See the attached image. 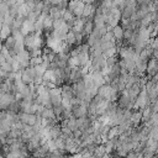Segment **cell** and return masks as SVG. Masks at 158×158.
I'll return each mask as SVG.
<instances>
[{
  "mask_svg": "<svg viewBox=\"0 0 158 158\" xmlns=\"http://www.w3.org/2000/svg\"><path fill=\"white\" fill-rule=\"evenodd\" d=\"M15 96L11 93H2L0 94V111H5L9 109V106L15 101Z\"/></svg>",
  "mask_w": 158,
  "mask_h": 158,
  "instance_id": "1",
  "label": "cell"
},
{
  "mask_svg": "<svg viewBox=\"0 0 158 158\" xmlns=\"http://www.w3.org/2000/svg\"><path fill=\"white\" fill-rule=\"evenodd\" d=\"M20 31H21V33H22L25 37H26L27 35H30V33H33V31H35V22H33V21H30V20H27V19H25L23 22H22V25H21Z\"/></svg>",
  "mask_w": 158,
  "mask_h": 158,
  "instance_id": "2",
  "label": "cell"
},
{
  "mask_svg": "<svg viewBox=\"0 0 158 158\" xmlns=\"http://www.w3.org/2000/svg\"><path fill=\"white\" fill-rule=\"evenodd\" d=\"M12 35V28L7 25H2L1 26V35H0V40H6L7 37H10Z\"/></svg>",
  "mask_w": 158,
  "mask_h": 158,
  "instance_id": "3",
  "label": "cell"
},
{
  "mask_svg": "<svg viewBox=\"0 0 158 158\" xmlns=\"http://www.w3.org/2000/svg\"><path fill=\"white\" fill-rule=\"evenodd\" d=\"M95 7H94V5L93 4H85V6H84V12H83V17L84 19H89L94 12H95Z\"/></svg>",
  "mask_w": 158,
  "mask_h": 158,
  "instance_id": "4",
  "label": "cell"
},
{
  "mask_svg": "<svg viewBox=\"0 0 158 158\" xmlns=\"http://www.w3.org/2000/svg\"><path fill=\"white\" fill-rule=\"evenodd\" d=\"M112 35H114V37H115V40H122L123 38V36H125V32H123V28L121 27V26H115L114 28H112Z\"/></svg>",
  "mask_w": 158,
  "mask_h": 158,
  "instance_id": "5",
  "label": "cell"
},
{
  "mask_svg": "<svg viewBox=\"0 0 158 158\" xmlns=\"http://www.w3.org/2000/svg\"><path fill=\"white\" fill-rule=\"evenodd\" d=\"M65 43L67 44H69V46H72V44H74V43H77V38H75V32H73L72 30L67 33V37H65Z\"/></svg>",
  "mask_w": 158,
  "mask_h": 158,
  "instance_id": "6",
  "label": "cell"
},
{
  "mask_svg": "<svg viewBox=\"0 0 158 158\" xmlns=\"http://www.w3.org/2000/svg\"><path fill=\"white\" fill-rule=\"evenodd\" d=\"M4 25V15H1L0 14V27Z\"/></svg>",
  "mask_w": 158,
  "mask_h": 158,
  "instance_id": "7",
  "label": "cell"
},
{
  "mask_svg": "<svg viewBox=\"0 0 158 158\" xmlns=\"http://www.w3.org/2000/svg\"><path fill=\"white\" fill-rule=\"evenodd\" d=\"M2 81H4V80H2V79H1V78H0V84H1V83H2Z\"/></svg>",
  "mask_w": 158,
  "mask_h": 158,
  "instance_id": "8",
  "label": "cell"
},
{
  "mask_svg": "<svg viewBox=\"0 0 158 158\" xmlns=\"http://www.w3.org/2000/svg\"><path fill=\"white\" fill-rule=\"evenodd\" d=\"M94 1H98V0H91V2H94Z\"/></svg>",
  "mask_w": 158,
  "mask_h": 158,
  "instance_id": "9",
  "label": "cell"
},
{
  "mask_svg": "<svg viewBox=\"0 0 158 158\" xmlns=\"http://www.w3.org/2000/svg\"><path fill=\"white\" fill-rule=\"evenodd\" d=\"M1 2H2V0H0V4H1Z\"/></svg>",
  "mask_w": 158,
  "mask_h": 158,
  "instance_id": "10",
  "label": "cell"
}]
</instances>
